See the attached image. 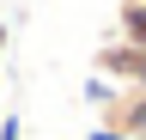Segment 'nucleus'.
<instances>
[{
  "instance_id": "1",
  "label": "nucleus",
  "mask_w": 146,
  "mask_h": 140,
  "mask_svg": "<svg viewBox=\"0 0 146 140\" xmlns=\"http://www.w3.org/2000/svg\"><path fill=\"white\" fill-rule=\"evenodd\" d=\"M91 73L122 85V92H146V49H128V43H104L91 55Z\"/></svg>"
},
{
  "instance_id": "2",
  "label": "nucleus",
  "mask_w": 146,
  "mask_h": 140,
  "mask_svg": "<svg viewBox=\"0 0 146 140\" xmlns=\"http://www.w3.org/2000/svg\"><path fill=\"white\" fill-rule=\"evenodd\" d=\"M98 128L128 134V140H146V92H122L116 85V98L98 110Z\"/></svg>"
},
{
  "instance_id": "3",
  "label": "nucleus",
  "mask_w": 146,
  "mask_h": 140,
  "mask_svg": "<svg viewBox=\"0 0 146 140\" xmlns=\"http://www.w3.org/2000/svg\"><path fill=\"white\" fill-rule=\"evenodd\" d=\"M110 43L146 49V6H140V0H122V6H116V31H110Z\"/></svg>"
},
{
  "instance_id": "4",
  "label": "nucleus",
  "mask_w": 146,
  "mask_h": 140,
  "mask_svg": "<svg viewBox=\"0 0 146 140\" xmlns=\"http://www.w3.org/2000/svg\"><path fill=\"white\" fill-rule=\"evenodd\" d=\"M110 98H116V85H110V79H98V73H91L85 79V104H91V110H104V104Z\"/></svg>"
},
{
  "instance_id": "5",
  "label": "nucleus",
  "mask_w": 146,
  "mask_h": 140,
  "mask_svg": "<svg viewBox=\"0 0 146 140\" xmlns=\"http://www.w3.org/2000/svg\"><path fill=\"white\" fill-rule=\"evenodd\" d=\"M0 140H25V122H18V110H12V116H0Z\"/></svg>"
},
{
  "instance_id": "6",
  "label": "nucleus",
  "mask_w": 146,
  "mask_h": 140,
  "mask_svg": "<svg viewBox=\"0 0 146 140\" xmlns=\"http://www.w3.org/2000/svg\"><path fill=\"white\" fill-rule=\"evenodd\" d=\"M6 43H12V31H6V25H0V55H6Z\"/></svg>"
},
{
  "instance_id": "7",
  "label": "nucleus",
  "mask_w": 146,
  "mask_h": 140,
  "mask_svg": "<svg viewBox=\"0 0 146 140\" xmlns=\"http://www.w3.org/2000/svg\"><path fill=\"white\" fill-rule=\"evenodd\" d=\"M140 6H146V0H140Z\"/></svg>"
}]
</instances>
